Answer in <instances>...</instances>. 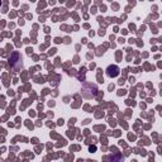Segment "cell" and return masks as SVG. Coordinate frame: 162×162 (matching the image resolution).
Segmentation results:
<instances>
[{
  "instance_id": "1",
  "label": "cell",
  "mask_w": 162,
  "mask_h": 162,
  "mask_svg": "<svg viewBox=\"0 0 162 162\" xmlns=\"http://www.w3.org/2000/svg\"><path fill=\"white\" fill-rule=\"evenodd\" d=\"M123 156L121 153H115V154H112L109 156V158H108V162H123Z\"/></svg>"
},
{
  "instance_id": "2",
  "label": "cell",
  "mask_w": 162,
  "mask_h": 162,
  "mask_svg": "<svg viewBox=\"0 0 162 162\" xmlns=\"http://www.w3.org/2000/svg\"><path fill=\"white\" fill-rule=\"evenodd\" d=\"M108 75H109L110 77H115L119 75V69L117 67V66H110L109 69H108Z\"/></svg>"
},
{
  "instance_id": "3",
  "label": "cell",
  "mask_w": 162,
  "mask_h": 162,
  "mask_svg": "<svg viewBox=\"0 0 162 162\" xmlns=\"http://www.w3.org/2000/svg\"><path fill=\"white\" fill-rule=\"evenodd\" d=\"M0 4H2V3H0Z\"/></svg>"
}]
</instances>
